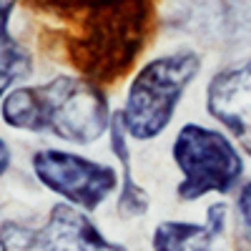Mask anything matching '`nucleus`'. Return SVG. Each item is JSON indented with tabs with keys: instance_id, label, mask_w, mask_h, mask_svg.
Returning a JSON list of instances; mask_svg holds the SVG:
<instances>
[{
	"instance_id": "f257e3e1",
	"label": "nucleus",
	"mask_w": 251,
	"mask_h": 251,
	"mask_svg": "<svg viewBox=\"0 0 251 251\" xmlns=\"http://www.w3.org/2000/svg\"><path fill=\"white\" fill-rule=\"evenodd\" d=\"M0 116L15 131L50 133L75 146H91L108 133L113 111L96 83L55 75L46 83L13 88L0 100Z\"/></svg>"
},
{
	"instance_id": "f03ea898",
	"label": "nucleus",
	"mask_w": 251,
	"mask_h": 251,
	"mask_svg": "<svg viewBox=\"0 0 251 251\" xmlns=\"http://www.w3.org/2000/svg\"><path fill=\"white\" fill-rule=\"evenodd\" d=\"M201 73V55L191 48L158 55L131 78L121 118L136 141H153L171 126L188 86Z\"/></svg>"
},
{
	"instance_id": "7ed1b4c3",
	"label": "nucleus",
	"mask_w": 251,
	"mask_h": 251,
	"mask_svg": "<svg viewBox=\"0 0 251 251\" xmlns=\"http://www.w3.org/2000/svg\"><path fill=\"white\" fill-rule=\"evenodd\" d=\"M171 156L181 171L176 196L181 201H199L206 194H231L244 176V156L224 131L201 123L178 128Z\"/></svg>"
},
{
	"instance_id": "20e7f679",
	"label": "nucleus",
	"mask_w": 251,
	"mask_h": 251,
	"mask_svg": "<svg viewBox=\"0 0 251 251\" xmlns=\"http://www.w3.org/2000/svg\"><path fill=\"white\" fill-rule=\"evenodd\" d=\"M0 251H128L108 239L80 208L58 201L40 224L5 219L0 224Z\"/></svg>"
},
{
	"instance_id": "39448f33",
	"label": "nucleus",
	"mask_w": 251,
	"mask_h": 251,
	"mask_svg": "<svg viewBox=\"0 0 251 251\" xmlns=\"http://www.w3.org/2000/svg\"><path fill=\"white\" fill-rule=\"evenodd\" d=\"M30 169L50 194L60 196L66 203L86 214H93L111 194L121 188V178L113 166L73 151L40 149L30 158Z\"/></svg>"
},
{
	"instance_id": "423d86ee",
	"label": "nucleus",
	"mask_w": 251,
	"mask_h": 251,
	"mask_svg": "<svg viewBox=\"0 0 251 251\" xmlns=\"http://www.w3.org/2000/svg\"><path fill=\"white\" fill-rule=\"evenodd\" d=\"M206 111L251 156V60L214 73L206 86Z\"/></svg>"
},
{
	"instance_id": "0eeeda50",
	"label": "nucleus",
	"mask_w": 251,
	"mask_h": 251,
	"mask_svg": "<svg viewBox=\"0 0 251 251\" xmlns=\"http://www.w3.org/2000/svg\"><path fill=\"white\" fill-rule=\"evenodd\" d=\"M228 226V206L216 201L206 208V221H158L151 234L153 251H219Z\"/></svg>"
},
{
	"instance_id": "6e6552de",
	"label": "nucleus",
	"mask_w": 251,
	"mask_h": 251,
	"mask_svg": "<svg viewBox=\"0 0 251 251\" xmlns=\"http://www.w3.org/2000/svg\"><path fill=\"white\" fill-rule=\"evenodd\" d=\"M108 149L113 158L121 166V188H118V214L126 219H138L151 208V196L149 191L133 178L131 171V146H128V131L121 118V111H113L111 128H108Z\"/></svg>"
},
{
	"instance_id": "1a4fd4ad",
	"label": "nucleus",
	"mask_w": 251,
	"mask_h": 251,
	"mask_svg": "<svg viewBox=\"0 0 251 251\" xmlns=\"http://www.w3.org/2000/svg\"><path fill=\"white\" fill-rule=\"evenodd\" d=\"M15 0H0V100L33 73V53L10 33Z\"/></svg>"
},
{
	"instance_id": "9d476101",
	"label": "nucleus",
	"mask_w": 251,
	"mask_h": 251,
	"mask_svg": "<svg viewBox=\"0 0 251 251\" xmlns=\"http://www.w3.org/2000/svg\"><path fill=\"white\" fill-rule=\"evenodd\" d=\"M236 236L244 251H251V181L239 186L236 194Z\"/></svg>"
},
{
	"instance_id": "9b49d317",
	"label": "nucleus",
	"mask_w": 251,
	"mask_h": 251,
	"mask_svg": "<svg viewBox=\"0 0 251 251\" xmlns=\"http://www.w3.org/2000/svg\"><path fill=\"white\" fill-rule=\"evenodd\" d=\"M10 163H13V151H10V146L8 141L0 136V178H3L10 169Z\"/></svg>"
}]
</instances>
